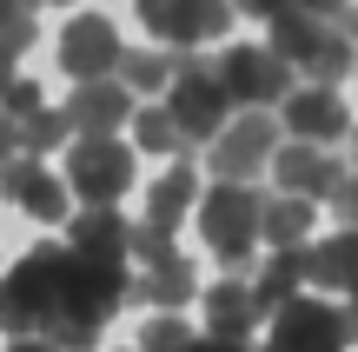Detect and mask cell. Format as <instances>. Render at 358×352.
<instances>
[{"label":"cell","instance_id":"cb8c5ba5","mask_svg":"<svg viewBox=\"0 0 358 352\" xmlns=\"http://www.w3.org/2000/svg\"><path fill=\"white\" fill-rule=\"evenodd\" d=\"M120 87H133V93H153V87H166L173 80V53H153V47H133V53H120Z\"/></svg>","mask_w":358,"mask_h":352},{"label":"cell","instance_id":"9a60e30c","mask_svg":"<svg viewBox=\"0 0 358 352\" xmlns=\"http://www.w3.org/2000/svg\"><path fill=\"white\" fill-rule=\"evenodd\" d=\"M199 306H206V339H232V346H245L259 332V319H266V306L252 300L245 279H219Z\"/></svg>","mask_w":358,"mask_h":352},{"label":"cell","instance_id":"1f68e13d","mask_svg":"<svg viewBox=\"0 0 358 352\" xmlns=\"http://www.w3.org/2000/svg\"><path fill=\"white\" fill-rule=\"evenodd\" d=\"M232 13H245V20H272V13H285L292 0H226Z\"/></svg>","mask_w":358,"mask_h":352},{"label":"cell","instance_id":"8992f818","mask_svg":"<svg viewBox=\"0 0 358 352\" xmlns=\"http://www.w3.org/2000/svg\"><path fill=\"white\" fill-rule=\"evenodd\" d=\"M272 146H279V120H272L266 106H245L239 120H226V127L213 133V173L232 180V186H245L272 160Z\"/></svg>","mask_w":358,"mask_h":352},{"label":"cell","instance_id":"60d3db41","mask_svg":"<svg viewBox=\"0 0 358 352\" xmlns=\"http://www.w3.org/2000/svg\"><path fill=\"white\" fill-rule=\"evenodd\" d=\"M0 7H7V0H0Z\"/></svg>","mask_w":358,"mask_h":352},{"label":"cell","instance_id":"ac0fdd59","mask_svg":"<svg viewBox=\"0 0 358 352\" xmlns=\"http://www.w3.org/2000/svg\"><path fill=\"white\" fill-rule=\"evenodd\" d=\"M226 27H232V7H226V0H179L173 20H166V40H173L179 53H192V47H213Z\"/></svg>","mask_w":358,"mask_h":352},{"label":"cell","instance_id":"30bf717a","mask_svg":"<svg viewBox=\"0 0 358 352\" xmlns=\"http://www.w3.org/2000/svg\"><path fill=\"white\" fill-rule=\"evenodd\" d=\"M120 27L106 20V13H73L66 20V34H60V66L73 80H113V66H120Z\"/></svg>","mask_w":358,"mask_h":352},{"label":"cell","instance_id":"7a4b0ae2","mask_svg":"<svg viewBox=\"0 0 358 352\" xmlns=\"http://www.w3.org/2000/svg\"><path fill=\"white\" fill-rule=\"evenodd\" d=\"M60 279H66V246H27V260L13 273H0V332L40 339Z\"/></svg>","mask_w":358,"mask_h":352},{"label":"cell","instance_id":"836d02e7","mask_svg":"<svg viewBox=\"0 0 358 352\" xmlns=\"http://www.w3.org/2000/svg\"><path fill=\"white\" fill-rule=\"evenodd\" d=\"M13 153H20V120H7V113H0V167H7Z\"/></svg>","mask_w":358,"mask_h":352},{"label":"cell","instance_id":"44dd1931","mask_svg":"<svg viewBox=\"0 0 358 352\" xmlns=\"http://www.w3.org/2000/svg\"><path fill=\"white\" fill-rule=\"evenodd\" d=\"M266 27H272V40H266V47H272V53H279V60L299 73V60H306V53L319 47V34H325L332 20H319V13H299V7H285V13H272Z\"/></svg>","mask_w":358,"mask_h":352},{"label":"cell","instance_id":"ab89813d","mask_svg":"<svg viewBox=\"0 0 358 352\" xmlns=\"http://www.w3.org/2000/svg\"><path fill=\"white\" fill-rule=\"evenodd\" d=\"M20 7H66V0H20Z\"/></svg>","mask_w":358,"mask_h":352},{"label":"cell","instance_id":"5bb4252c","mask_svg":"<svg viewBox=\"0 0 358 352\" xmlns=\"http://www.w3.org/2000/svg\"><path fill=\"white\" fill-rule=\"evenodd\" d=\"M306 286L319 293H345V313L358 326V226H345L338 239H325V246H306Z\"/></svg>","mask_w":358,"mask_h":352},{"label":"cell","instance_id":"d4e9b609","mask_svg":"<svg viewBox=\"0 0 358 352\" xmlns=\"http://www.w3.org/2000/svg\"><path fill=\"white\" fill-rule=\"evenodd\" d=\"M192 346H199V332H192L179 313H159V319L140 326V352H192Z\"/></svg>","mask_w":358,"mask_h":352},{"label":"cell","instance_id":"277c9868","mask_svg":"<svg viewBox=\"0 0 358 352\" xmlns=\"http://www.w3.org/2000/svg\"><path fill=\"white\" fill-rule=\"evenodd\" d=\"M166 120L179 127V140H213L219 127H226V87H219V66L213 60H173V80H166Z\"/></svg>","mask_w":358,"mask_h":352},{"label":"cell","instance_id":"f546056e","mask_svg":"<svg viewBox=\"0 0 358 352\" xmlns=\"http://www.w3.org/2000/svg\"><path fill=\"white\" fill-rule=\"evenodd\" d=\"M0 113H7V120H27V113H40V87L13 73L7 87H0Z\"/></svg>","mask_w":358,"mask_h":352},{"label":"cell","instance_id":"4fadbf2b","mask_svg":"<svg viewBox=\"0 0 358 352\" xmlns=\"http://www.w3.org/2000/svg\"><path fill=\"white\" fill-rule=\"evenodd\" d=\"M279 106H285V133H292V140L325 146V140H345V133H352L345 100H338L332 87H292Z\"/></svg>","mask_w":358,"mask_h":352},{"label":"cell","instance_id":"74e56055","mask_svg":"<svg viewBox=\"0 0 358 352\" xmlns=\"http://www.w3.org/2000/svg\"><path fill=\"white\" fill-rule=\"evenodd\" d=\"M7 80H13V53L0 47V87H7Z\"/></svg>","mask_w":358,"mask_h":352},{"label":"cell","instance_id":"ffe728a7","mask_svg":"<svg viewBox=\"0 0 358 352\" xmlns=\"http://www.w3.org/2000/svg\"><path fill=\"white\" fill-rule=\"evenodd\" d=\"M306 286V246H279L266 266H259V279H252V300L266 306V313H279L292 293Z\"/></svg>","mask_w":358,"mask_h":352},{"label":"cell","instance_id":"e575fe53","mask_svg":"<svg viewBox=\"0 0 358 352\" xmlns=\"http://www.w3.org/2000/svg\"><path fill=\"white\" fill-rule=\"evenodd\" d=\"M292 7H299V13H319V20H332V13H345L352 0H292Z\"/></svg>","mask_w":358,"mask_h":352},{"label":"cell","instance_id":"603a6c76","mask_svg":"<svg viewBox=\"0 0 358 352\" xmlns=\"http://www.w3.org/2000/svg\"><path fill=\"white\" fill-rule=\"evenodd\" d=\"M299 73H306V87H338V80L352 73V47H345V34H338V27H325L319 47L299 60Z\"/></svg>","mask_w":358,"mask_h":352},{"label":"cell","instance_id":"e0dca14e","mask_svg":"<svg viewBox=\"0 0 358 352\" xmlns=\"http://www.w3.org/2000/svg\"><path fill=\"white\" fill-rule=\"evenodd\" d=\"M192 293H199V279H192L186 253H173V260H159V266H140V279H127V300H146V306H159V313L186 306Z\"/></svg>","mask_w":358,"mask_h":352},{"label":"cell","instance_id":"7402d4cb","mask_svg":"<svg viewBox=\"0 0 358 352\" xmlns=\"http://www.w3.org/2000/svg\"><path fill=\"white\" fill-rule=\"evenodd\" d=\"M192 199H199V173H192V167H173L166 180H159L153 193H146V226L173 233V226L186 220V206H192Z\"/></svg>","mask_w":358,"mask_h":352},{"label":"cell","instance_id":"4316f807","mask_svg":"<svg viewBox=\"0 0 358 352\" xmlns=\"http://www.w3.org/2000/svg\"><path fill=\"white\" fill-rule=\"evenodd\" d=\"M60 140H66V120H60V113H47V106L20 120V146H27V153H34V160H40V153H53V146H60Z\"/></svg>","mask_w":358,"mask_h":352},{"label":"cell","instance_id":"d590c367","mask_svg":"<svg viewBox=\"0 0 358 352\" xmlns=\"http://www.w3.org/2000/svg\"><path fill=\"white\" fill-rule=\"evenodd\" d=\"M192 352H245V346H232V339H206V332H199V346H192Z\"/></svg>","mask_w":358,"mask_h":352},{"label":"cell","instance_id":"484cf974","mask_svg":"<svg viewBox=\"0 0 358 352\" xmlns=\"http://www.w3.org/2000/svg\"><path fill=\"white\" fill-rule=\"evenodd\" d=\"M133 140L146 146V153H179V127L166 120V106H146V113H133Z\"/></svg>","mask_w":358,"mask_h":352},{"label":"cell","instance_id":"5b68a950","mask_svg":"<svg viewBox=\"0 0 358 352\" xmlns=\"http://www.w3.org/2000/svg\"><path fill=\"white\" fill-rule=\"evenodd\" d=\"M358 339L352 313L332 300H306V293H292V300L272 313V352H345Z\"/></svg>","mask_w":358,"mask_h":352},{"label":"cell","instance_id":"7c38bea8","mask_svg":"<svg viewBox=\"0 0 358 352\" xmlns=\"http://www.w3.org/2000/svg\"><path fill=\"white\" fill-rule=\"evenodd\" d=\"M0 193H7L13 206L27 213V220H40V226H53V220H66V186L53 180V173L40 167L34 153H27V160L13 153L7 167H0Z\"/></svg>","mask_w":358,"mask_h":352},{"label":"cell","instance_id":"6da1fadb","mask_svg":"<svg viewBox=\"0 0 358 352\" xmlns=\"http://www.w3.org/2000/svg\"><path fill=\"white\" fill-rule=\"evenodd\" d=\"M120 300H127V266L66 253V279H60V293H53V313H47V326H40V339L53 352H93L100 332H106V319L120 313Z\"/></svg>","mask_w":358,"mask_h":352},{"label":"cell","instance_id":"ba28073f","mask_svg":"<svg viewBox=\"0 0 358 352\" xmlns=\"http://www.w3.org/2000/svg\"><path fill=\"white\" fill-rule=\"evenodd\" d=\"M213 66H219V87H226V100L272 106V100H285V93H292V66H285L272 47H226Z\"/></svg>","mask_w":358,"mask_h":352},{"label":"cell","instance_id":"3957f363","mask_svg":"<svg viewBox=\"0 0 358 352\" xmlns=\"http://www.w3.org/2000/svg\"><path fill=\"white\" fill-rule=\"evenodd\" d=\"M259 213H266V193H252V180H245V186L219 180L213 193L199 199V233H206V246H213L226 266H245V260H252V246H259Z\"/></svg>","mask_w":358,"mask_h":352},{"label":"cell","instance_id":"f1b7e54d","mask_svg":"<svg viewBox=\"0 0 358 352\" xmlns=\"http://www.w3.org/2000/svg\"><path fill=\"white\" fill-rule=\"evenodd\" d=\"M127 260H140V266H159V260H173V233H159V226H133L127 233Z\"/></svg>","mask_w":358,"mask_h":352},{"label":"cell","instance_id":"f35d334b","mask_svg":"<svg viewBox=\"0 0 358 352\" xmlns=\"http://www.w3.org/2000/svg\"><path fill=\"white\" fill-rule=\"evenodd\" d=\"M352 173H358V120H352Z\"/></svg>","mask_w":358,"mask_h":352},{"label":"cell","instance_id":"4dcf8cb0","mask_svg":"<svg viewBox=\"0 0 358 352\" xmlns=\"http://www.w3.org/2000/svg\"><path fill=\"white\" fill-rule=\"evenodd\" d=\"M173 7H179V0H133L140 27H146V34H159V40H166V20H173Z\"/></svg>","mask_w":358,"mask_h":352},{"label":"cell","instance_id":"d6986e66","mask_svg":"<svg viewBox=\"0 0 358 352\" xmlns=\"http://www.w3.org/2000/svg\"><path fill=\"white\" fill-rule=\"evenodd\" d=\"M312 220H319V206H312V199H299V193H272L266 213H259V239H266L272 253H279V246H306Z\"/></svg>","mask_w":358,"mask_h":352},{"label":"cell","instance_id":"9c48e42d","mask_svg":"<svg viewBox=\"0 0 358 352\" xmlns=\"http://www.w3.org/2000/svg\"><path fill=\"white\" fill-rule=\"evenodd\" d=\"M272 180H279V193H299V199H332L338 186H345V160H332L325 146H312V140H292V146H272Z\"/></svg>","mask_w":358,"mask_h":352},{"label":"cell","instance_id":"d6a6232c","mask_svg":"<svg viewBox=\"0 0 358 352\" xmlns=\"http://www.w3.org/2000/svg\"><path fill=\"white\" fill-rule=\"evenodd\" d=\"M332 206L345 213V226H358V173H345V186L332 193Z\"/></svg>","mask_w":358,"mask_h":352},{"label":"cell","instance_id":"2e32d148","mask_svg":"<svg viewBox=\"0 0 358 352\" xmlns=\"http://www.w3.org/2000/svg\"><path fill=\"white\" fill-rule=\"evenodd\" d=\"M127 233H133V220H127L120 206H80L66 253H80V260H106V266H127Z\"/></svg>","mask_w":358,"mask_h":352},{"label":"cell","instance_id":"83f0119b","mask_svg":"<svg viewBox=\"0 0 358 352\" xmlns=\"http://www.w3.org/2000/svg\"><path fill=\"white\" fill-rule=\"evenodd\" d=\"M0 47H7L13 60L34 47V7H20V0H7V7H0Z\"/></svg>","mask_w":358,"mask_h":352},{"label":"cell","instance_id":"8d00e7d4","mask_svg":"<svg viewBox=\"0 0 358 352\" xmlns=\"http://www.w3.org/2000/svg\"><path fill=\"white\" fill-rule=\"evenodd\" d=\"M7 352H53V346H47V339H13Z\"/></svg>","mask_w":358,"mask_h":352},{"label":"cell","instance_id":"52a82bcc","mask_svg":"<svg viewBox=\"0 0 358 352\" xmlns=\"http://www.w3.org/2000/svg\"><path fill=\"white\" fill-rule=\"evenodd\" d=\"M66 186H73L87 206H113V199L133 186V146L127 140H73Z\"/></svg>","mask_w":358,"mask_h":352},{"label":"cell","instance_id":"8fae6325","mask_svg":"<svg viewBox=\"0 0 358 352\" xmlns=\"http://www.w3.org/2000/svg\"><path fill=\"white\" fill-rule=\"evenodd\" d=\"M60 120H66V133H80V140H113V133L133 120V93L120 87V80H80Z\"/></svg>","mask_w":358,"mask_h":352}]
</instances>
